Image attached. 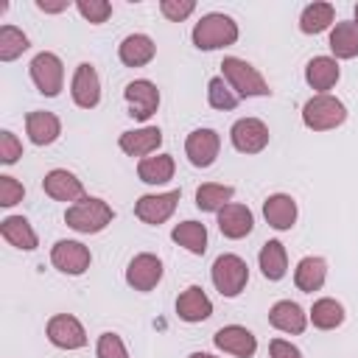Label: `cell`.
I'll return each mask as SVG.
<instances>
[{
  "instance_id": "30bf717a",
  "label": "cell",
  "mask_w": 358,
  "mask_h": 358,
  "mask_svg": "<svg viewBox=\"0 0 358 358\" xmlns=\"http://www.w3.org/2000/svg\"><path fill=\"white\" fill-rule=\"evenodd\" d=\"M229 140L241 154H260L268 145V126L260 117H241L232 123Z\"/></svg>"
},
{
  "instance_id": "5b68a950",
  "label": "cell",
  "mask_w": 358,
  "mask_h": 358,
  "mask_svg": "<svg viewBox=\"0 0 358 358\" xmlns=\"http://www.w3.org/2000/svg\"><path fill=\"white\" fill-rule=\"evenodd\" d=\"M210 277L221 296H238L249 282V266L238 255H218L210 268Z\"/></svg>"
},
{
  "instance_id": "9c48e42d",
  "label": "cell",
  "mask_w": 358,
  "mask_h": 358,
  "mask_svg": "<svg viewBox=\"0 0 358 358\" xmlns=\"http://www.w3.org/2000/svg\"><path fill=\"white\" fill-rule=\"evenodd\" d=\"M123 98L129 103V115L134 120H148L157 109H159V90L154 81L148 78H134L126 84L123 90Z\"/></svg>"
},
{
  "instance_id": "ee69618b",
  "label": "cell",
  "mask_w": 358,
  "mask_h": 358,
  "mask_svg": "<svg viewBox=\"0 0 358 358\" xmlns=\"http://www.w3.org/2000/svg\"><path fill=\"white\" fill-rule=\"evenodd\" d=\"M355 22H358V3H355Z\"/></svg>"
},
{
  "instance_id": "f546056e",
  "label": "cell",
  "mask_w": 358,
  "mask_h": 358,
  "mask_svg": "<svg viewBox=\"0 0 358 358\" xmlns=\"http://www.w3.org/2000/svg\"><path fill=\"white\" fill-rule=\"evenodd\" d=\"M173 243L185 246L190 255H204L207 252V227L199 221H182L171 229Z\"/></svg>"
},
{
  "instance_id": "d6a6232c",
  "label": "cell",
  "mask_w": 358,
  "mask_h": 358,
  "mask_svg": "<svg viewBox=\"0 0 358 358\" xmlns=\"http://www.w3.org/2000/svg\"><path fill=\"white\" fill-rule=\"evenodd\" d=\"M308 316H310L313 327H319V330H336L344 322V308H341V302H336L330 296H322V299L313 302V308H310Z\"/></svg>"
},
{
  "instance_id": "3957f363",
  "label": "cell",
  "mask_w": 358,
  "mask_h": 358,
  "mask_svg": "<svg viewBox=\"0 0 358 358\" xmlns=\"http://www.w3.org/2000/svg\"><path fill=\"white\" fill-rule=\"evenodd\" d=\"M221 78L232 87V92L238 98H263V95H271L268 90V81L257 73V67H252L246 59H238V56H227L221 62Z\"/></svg>"
},
{
  "instance_id": "603a6c76",
  "label": "cell",
  "mask_w": 358,
  "mask_h": 358,
  "mask_svg": "<svg viewBox=\"0 0 358 358\" xmlns=\"http://www.w3.org/2000/svg\"><path fill=\"white\" fill-rule=\"evenodd\" d=\"M117 56L126 67H145L154 56H157V45L151 36L145 34H129L120 45H117Z\"/></svg>"
},
{
  "instance_id": "cb8c5ba5",
  "label": "cell",
  "mask_w": 358,
  "mask_h": 358,
  "mask_svg": "<svg viewBox=\"0 0 358 358\" xmlns=\"http://www.w3.org/2000/svg\"><path fill=\"white\" fill-rule=\"evenodd\" d=\"M263 218L274 229H291L296 224V201L288 193H274L263 201Z\"/></svg>"
},
{
  "instance_id": "ba28073f",
  "label": "cell",
  "mask_w": 358,
  "mask_h": 358,
  "mask_svg": "<svg viewBox=\"0 0 358 358\" xmlns=\"http://www.w3.org/2000/svg\"><path fill=\"white\" fill-rule=\"evenodd\" d=\"M45 333H48V341H50L53 347H59V350H81V347L87 344V330H84V324H81L76 316H70V313H56V316H50Z\"/></svg>"
},
{
  "instance_id": "83f0119b",
  "label": "cell",
  "mask_w": 358,
  "mask_h": 358,
  "mask_svg": "<svg viewBox=\"0 0 358 358\" xmlns=\"http://www.w3.org/2000/svg\"><path fill=\"white\" fill-rule=\"evenodd\" d=\"M257 263H260V271H263L266 280H271V282L282 280L285 271H288V255H285V246H282L280 241H266L263 249H260V255H257Z\"/></svg>"
},
{
  "instance_id": "7c38bea8",
  "label": "cell",
  "mask_w": 358,
  "mask_h": 358,
  "mask_svg": "<svg viewBox=\"0 0 358 358\" xmlns=\"http://www.w3.org/2000/svg\"><path fill=\"white\" fill-rule=\"evenodd\" d=\"M162 271H165V268H162V260H159L157 255L140 252V255H134V257L129 260V266H126V282H129L134 291H151V288L159 285Z\"/></svg>"
},
{
  "instance_id": "1f68e13d",
  "label": "cell",
  "mask_w": 358,
  "mask_h": 358,
  "mask_svg": "<svg viewBox=\"0 0 358 358\" xmlns=\"http://www.w3.org/2000/svg\"><path fill=\"white\" fill-rule=\"evenodd\" d=\"M235 196L232 185H218V182H207L196 190V207L201 213H218L221 207H227Z\"/></svg>"
},
{
  "instance_id": "52a82bcc",
  "label": "cell",
  "mask_w": 358,
  "mask_h": 358,
  "mask_svg": "<svg viewBox=\"0 0 358 358\" xmlns=\"http://www.w3.org/2000/svg\"><path fill=\"white\" fill-rule=\"evenodd\" d=\"M182 199V190H168V193H148V196H140L134 201V215L143 221V224H151V227H159L165 224L176 204Z\"/></svg>"
},
{
  "instance_id": "8992f818",
  "label": "cell",
  "mask_w": 358,
  "mask_h": 358,
  "mask_svg": "<svg viewBox=\"0 0 358 358\" xmlns=\"http://www.w3.org/2000/svg\"><path fill=\"white\" fill-rule=\"evenodd\" d=\"M28 73H31L34 87H36L42 95H48V98H56V95L62 92V87H64V64H62V59H59L56 53H50V50L36 53V56L31 59V64H28Z\"/></svg>"
},
{
  "instance_id": "74e56055",
  "label": "cell",
  "mask_w": 358,
  "mask_h": 358,
  "mask_svg": "<svg viewBox=\"0 0 358 358\" xmlns=\"http://www.w3.org/2000/svg\"><path fill=\"white\" fill-rule=\"evenodd\" d=\"M20 157H22V143L17 140L14 131L3 129V131H0V162H3V165H14Z\"/></svg>"
},
{
  "instance_id": "d4e9b609",
  "label": "cell",
  "mask_w": 358,
  "mask_h": 358,
  "mask_svg": "<svg viewBox=\"0 0 358 358\" xmlns=\"http://www.w3.org/2000/svg\"><path fill=\"white\" fill-rule=\"evenodd\" d=\"M324 280H327V263H324V257L308 255V257H302V260L296 263V268H294V285H296L299 291H305V294L319 291V288L324 285Z\"/></svg>"
},
{
  "instance_id": "ffe728a7",
  "label": "cell",
  "mask_w": 358,
  "mask_h": 358,
  "mask_svg": "<svg viewBox=\"0 0 358 358\" xmlns=\"http://www.w3.org/2000/svg\"><path fill=\"white\" fill-rule=\"evenodd\" d=\"M117 145L129 157H148L162 145V131L157 126H143V129H134V131H123Z\"/></svg>"
},
{
  "instance_id": "836d02e7",
  "label": "cell",
  "mask_w": 358,
  "mask_h": 358,
  "mask_svg": "<svg viewBox=\"0 0 358 358\" xmlns=\"http://www.w3.org/2000/svg\"><path fill=\"white\" fill-rule=\"evenodd\" d=\"M25 50H28V36L14 25H3L0 28V59L3 62H14Z\"/></svg>"
},
{
  "instance_id": "7a4b0ae2",
  "label": "cell",
  "mask_w": 358,
  "mask_h": 358,
  "mask_svg": "<svg viewBox=\"0 0 358 358\" xmlns=\"http://www.w3.org/2000/svg\"><path fill=\"white\" fill-rule=\"evenodd\" d=\"M193 45L199 50H218V48H229L238 42V22L227 14H204L196 25H193V34H190Z\"/></svg>"
},
{
  "instance_id": "d6986e66",
  "label": "cell",
  "mask_w": 358,
  "mask_h": 358,
  "mask_svg": "<svg viewBox=\"0 0 358 358\" xmlns=\"http://www.w3.org/2000/svg\"><path fill=\"white\" fill-rule=\"evenodd\" d=\"M338 76H341V70L333 56H313L305 64V81L310 90H316V95H324L327 90H333Z\"/></svg>"
},
{
  "instance_id": "4dcf8cb0",
  "label": "cell",
  "mask_w": 358,
  "mask_h": 358,
  "mask_svg": "<svg viewBox=\"0 0 358 358\" xmlns=\"http://www.w3.org/2000/svg\"><path fill=\"white\" fill-rule=\"evenodd\" d=\"M336 20V8L330 3H310L302 8L299 14V31L302 34H322L330 28V22Z\"/></svg>"
},
{
  "instance_id": "ab89813d",
  "label": "cell",
  "mask_w": 358,
  "mask_h": 358,
  "mask_svg": "<svg viewBox=\"0 0 358 358\" xmlns=\"http://www.w3.org/2000/svg\"><path fill=\"white\" fill-rule=\"evenodd\" d=\"M25 187L14 179V176H0V207H14L17 201H22Z\"/></svg>"
},
{
  "instance_id": "2e32d148",
  "label": "cell",
  "mask_w": 358,
  "mask_h": 358,
  "mask_svg": "<svg viewBox=\"0 0 358 358\" xmlns=\"http://www.w3.org/2000/svg\"><path fill=\"white\" fill-rule=\"evenodd\" d=\"M215 215H218V229H221V235L229 238V241H241V238H246V235L255 229V215H252V210H249L246 204L229 201V204L221 207Z\"/></svg>"
},
{
  "instance_id": "9a60e30c",
  "label": "cell",
  "mask_w": 358,
  "mask_h": 358,
  "mask_svg": "<svg viewBox=\"0 0 358 358\" xmlns=\"http://www.w3.org/2000/svg\"><path fill=\"white\" fill-rule=\"evenodd\" d=\"M70 95L76 101V106L81 109H92L98 106L101 101V81H98V73L90 62H81L73 73V81H70Z\"/></svg>"
},
{
  "instance_id": "f35d334b",
  "label": "cell",
  "mask_w": 358,
  "mask_h": 358,
  "mask_svg": "<svg viewBox=\"0 0 358 358\" xmlns=\"http://www.w3.org/2000/svg\"><path fill=\"white\" fill-rule=\"evenodd\" d=\"M159 11H162L171 22H182V20H187V17L196 11V3H193V0H162V3H159Z\"/></svg>"
},
{
  "instance_id": "e575fe53",
  "label": "cell",
  "mask_w": 358,
  "mask_h": 358,
  "mask_svg": "<svg viewBox=\"0 0 358 358\" xmlns=\"http://www.w3.org/2000/svg\"><path fill=\"white\" fill-rule=\"evenodd\" d=\"M207 101H210V106L213 109H235L238 106V95L232 92V87L221 78V76H215V78H210V84H207Z\"/></svg>"
},
{
  "instance_id": "ac0fdd59",
  "label": "cell",
  "mask_w": 358,
  "mask_h": 358,
  "mask_svg": "<svg viewBox=\"0 0 358 358\" xmlns=\"http://www.w3.org/2000/svg\"><path fill=\"white\" fill-rule=\"evenodd\" d=\"M176 313H179L182 322L196 324V322H204V319L213 316V302H210V296L204 294L201 285H187L176 299Z\"/></svg>"
},
{
  "instance_id": "e0dca14e",
  "label": "cell",
  "mask_w": 358,
  "mask_h": 358,
  "mask_svg": "<svg viewBox=\"0 0 358 358\" xmlns=\"http://www.w3.org/2000/svg\"><path fill=\"white\" fill-rule=\"evenodd\" d=\"M42 190H45L50 199H56V201H73V204H76V201L84 199V185H81V179H78L76 173L64 171V168H53L50 173H45Z\"/></svg>"
},
{
  "instance_id": "5bb4252c",
  "label": "cell",
  "mask_w": 358,
  "mask_h": 358,
  "mask_svg": "<svg viewBox=\"0 0 358 358\" xmlns=\"http://www.w3.org/2000/svg\"><path fill=\"white\" fill-rule=\"evenodd\" d=\"M213 344L221 352H229L235 358H252L257 352V338L252 330H246L243 324H227L221 330H215Z\"/></svg>"
},
{
  "instance_id": "4fadbf2b",
  "label": "cell",
  "mask_w": 358,
  "mask_h": 358,
  "mask_svg": "<svg viewBox=\"0 0 358 358\" xmlns=\"http://www.w3.org/2000/svg\"><path fill=\"white\" fill-rule=\"evenodd\" d=\"M218 151H221V137L215 129H193L185 140V154L196 168H210Z\"/></svg>"
},
{
  "instance_id": "d590c367",
  "label": "cell",
  "mask_w": 358,
  "mask_h": 358,
  "mask_svg": "<svg viewBox=\"0 0 358 358\" xmlns=\"http://www.w3.org/2000/svg\"><path fill=\"white\" fill-rule=\"evenodd\" d=\"M95 358H129V350L117 333L106 330V333H101V338L95 344Z\"/></svg>"
},
{
  "instance_id": "277c9868",
  "label": "cell",
  "mask_w": 358,
  "mask_h": 358,
  "mask_svg": "<svg viewBox=\"0 0 358 358\" xmlns=\"http://www.w3.org/2000/svg\"><path fill=\"white\" fill-rule=\"evenodd\" d=\"M344 120H347V106L330 92L313 95L302 106V123L310 131H330V129H338Z\"/></svg>"
},
{
  "instance_id": "8d00e7d4",
  "label": "cell",
  "mask_w": 358,
  "mask_h": 358,
  "mask_svg": "<svg viewBox=\"0 0 358 358\" xmlns=\"http://www.w3.org/2000/svg\"><path fill=\"white\" fill-rule=\"evenodd\" d=\"M76 8H78V14H81L87 22H92V25L106 22L109 14H112V6H109L106 0H78Z\"/></svg>"
},
{
  "instance_id": "6da1fadb",
  "label": "cell",
  "mask_w": 358,
  "mask_h": 358,
  "mask_svg": "<svg viewBox=\"0 0 358 358\" xmlns=\"http://www.w3.org/2000/svg\"><path fill=\"white\" fill-rule=\"evenodd\" d=\"M115 218V210L103 201V199H95V196H84L81 201L70 204L67 213H64V224L81 235H95L101 229H106Z\"/></svg>"
},
{
  "instance_id": "4316f807",
  "label": "cell",
  "mask_w": 358,
  "mask_h": 358,
  "mask_svg": "<svg viewBox=\"0 0 358 358\" xmlns=\"http://www.w3.org/2000/svg\"><path fill=\"white\" fill-rule=\"evenodd\" d=\"M173 171H176V162L171 154H157V157H143L137 162V176L140 182L145 185H165L173 179Z\"/></svg>"
},
{
  "instance_id": "7402d4cb",
  "label": "cell",
  "mask_w": 358,
  "mask_h": 358,
  "mask_svg": "<svg viewBox=\"0 0 358 358\" xmlns=\"http://www.w3.org/2000/svg\"><path fill=\"white\" fill-rule=\"evenodd\" d=\"M25 131H28L34 145H50L62 134V120L53 112L34 109V112L25 115Z\"/></svg>"
},
{
  "instance_id": "7bdbcfd3",
  "label": "cell",
  "mask_w": 358,
  "mask_h": 358,
  "mask_svg": "<svg viewBox=\"0 0 358 358\" xmlns=\"http://www.w3.org/2000/svg\"><path fill=\"white\" fill-rule=\"evenodd\" d=\"M187 358H215V355H210V352H190Z\"/></svg>"
},
{
  "instance_id": "b9f144b4",
  "label": "cell",
  "mask_w": 358,
  "mask_h": 358,
  "mask_svg": "<svg viewBox=\"0 0 358 358\" xmlns=\"http://www.w3.org/2000/svg\"><path fill=\"white\" fill-rule=\"evenodd\" d=\"M70 6V0H36V8L45 11V14H59Z\"/></svg>"
},
{
  "instance_id": "60d3db41",
  "label": "cell",
  "mask_w": 358,
  "mask_h": 358,
  "mask_svg": "<svg viewBox=\"0 0 358 358\" xmlns=\"http://www.w3.org/2000/svg\"><path fill=\"white\" fill-rule=\"evenodd\" d=\"M268 355H271V358H302L299 347H294V344L285 341V338H274V341L268 344Z\"/></svg>"
},
{
  "instance_id": "8fae6325",
  "label": "cell",
  "mask_w": 358,
  "mask_h": 358,
  "mask_svg": "<svg viewBox=\"0 0 358 358\" xmlns=\"http://www.w3.org/2000/svg\"><path fill=\"white\" fill-rule=\"evenodd\" d=\"M50 263L62 271V274H70V277H78L90 268L92 263V255L90 249L81 243V241H56L53 249H50Z\"/></svg>"
},
{
  "instance_id": "484cf974",
  "label": "cell",
  "mask_w": 358,
  "mask_h": 358,
  "mask_svg": "<svg viewBox=\"0 0 358 358\" xmlns=\"http://www.w3.org/2000/svg\"><path fill=\"white\" fill-rule=\"evenodd\" d=\"M0 235H3L11 246H17V249H22V252H34V249L39 246V238H36L31 221L22 218V215H8V218H3V221H0Z\"/></svg>"
},
{
  "instance_id": "44dd1931",
  "label": "cell",
  "mask_w": 358,
  "mask_h": 358,
  "mask_svg": "<svg viewBox=\"0 0 358 358\" xmlns=\"http://www.w3.org/2000/svg\"><path fill=\"white\" fill-rule=\"evenodd\" d=\"M268 322H271V327H277L280 333L299 336V333L308 327V313H305L296 302H291V299H280V302L271 305V310H268Z\"/></svg>"
},
{
  "instance_id": "f1b7e54d",
  "label": "cell",
  "mask_w": 358,
  "mask_h": 358,
  "mask_svg": "<svg viewBox=\"0 0 358 358\" xmlns=\"http://www.w3.org/2000/svg\"><path fill=\"white\" fill-rule=\"evenodd\" d=\"M330 50L336 59H355L358 56V22L355 20L336 22V28L330 31Z\"/></svg>"
}]
</instances>
